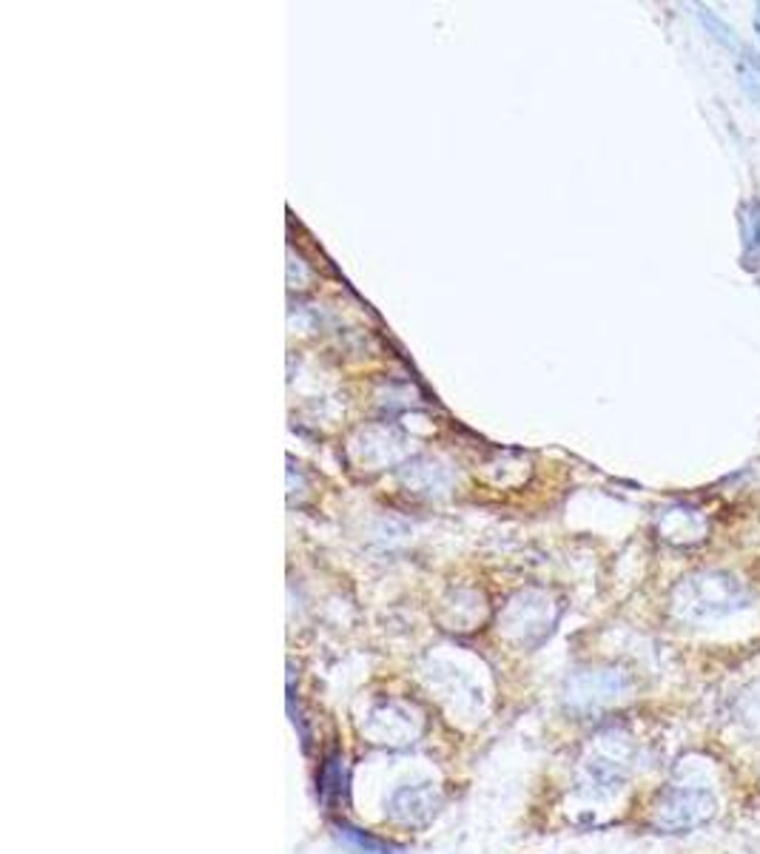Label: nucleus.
<instances>
[{
  "instance_id": "obj_6",
  "label": "nucleus",
  "mask_w": 760,
  "mask_h": 854,
  "mask_svg": "<svg viewBox=\"0 0 760 854\" xmlns=\"http://www.w3.org/2000/svg\"><path fill=\"white\" fill-rule=\"evenodd\" d=\"M732 718L749 735H760V681L749 684L747 689L738 693L732 704Z\"/></svg>"
},
{
  "instance_id": "obj_2",
  "label": "nucleus",
  "mask_w": 760,
  "mask_h": 854,
  "mask_svg": "<svg viewBox=\"0 0 760 854\" xmlns=\"http://www.w3.org/2000/svg\"><path fill=\"white\" fill-rule=\"evenodd\" d=\"M718 812L715 795L701 786H672L652 806V828L664 835H687L707 826Z\"/></svg>"
},
{
  "instance_id": "obj_4",
  "label": "nucleus",
  "mask_w": 760,
  "mask_h": 854,
  "mask_svg": "<svg viewBox=\"0 0 760 854\" xmlns=\"http://www.w3.org/2000/svg\"><path fill=\"white\" fill-rule=\"evenodd\" d=\"M626 772H630V758L624 755V744L621 740L610 746V738H601L593 755L584 760L586 781L606 792L619 789L626 781Z\"/></svg>"
},
{
  "instance_id": "obj_7",
  "label": "nucleus",
  "mask_w": 760,
  "mask_h": 854,
  "mask_svg": "<svg viewBox=\"0 0 760 854\" xmlns=\"http://www.w3.org/2000/svg\"><path fill=\"white\" fill-rule=\"evenodd\" d=\"M336 835H339V841H345L348 846H354L356 852H365V854H387L391 848L385 846V843H379L376 837H367L365 832H359V828H351V826H339L336 828Z\"/></svg>"
},
{
  "instance_id": "obj_3",
  "label": "nucleus",
  "mask_w": 760,
  "mask_h": 854,
  "mask_svg": "<svg viewBox=\"0 0 760 854\" xmlns=\"http://www.w3.org/2000/svg\"><path fill=\"white\" fill-rule=\"evenodd\" d=\"M626 693V678L619 673H586L573 678L567 689L570 707L595 709L619 700Z\"/></svg>"
},
{
  "instance_id": "obj_5",
  "label": "nucleus",
  "mask_w": 760,
  "mask_h": 854,
  "mask_svg": "<svg viewBox=\"0 0 760 854\" xmlns=\"http://www.w3.org/2000/svg\"><path fill=\"white\" fill-rule=\"evenodd\" d=\"M387 809H391L394 821L405 823V826H420V823L431 821L433 812H436V795L427 784L402 786V789L394 792Z\"/></svg>"
},
{
  "instance_id": "obj_1",
  "label": "nucleus",
  "mask_w": 760,
  "mask_h": 854,
  "mask_svg": "<svg viewBox=\"0 0 760 854\" xmlns=\"http://www.w3.org/2000/svg\"><path fill=\"white\" fill-rule=\"evenodd\" d=\"M752 596L732 572H692L672 592V612L687 624H709L749 607Z\"/></svg>"
}]
</instances>
